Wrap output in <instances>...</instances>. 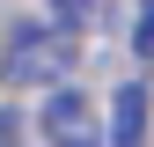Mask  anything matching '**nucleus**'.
<instances>
[{
  "label": "nucleus",
  "instance_id": "7ed1b4c3",
  "mask_svg": "<svg viewBox=\"0 0 154 147\" xmlns=\"http://www.w3.org/2000/svg\"><path fill=\"white\" fill-rule=\"evenodd\" d=\"M110 147H147V88L140 81L118 88V103H110Z\"/></svg>",
  "mask_w": 154,
  "mask_h": 147
},
{
  "label": "nucleus",
  "instance_id": "20e7f679",
  "mask_svg": "<svg viewBox=\"0 0 154 147\" xmlns=\"http://www.w3.org/2000/svg\"><path fill=\"white\" fill-rule=\"evenodd\" d=\"M51 15H59V30H95L103 22V0H51Z\"/></svg>",
  "mask_w": 154,
  "mask_h": 147
},
{
  "label": "nucleus",
  "instance_id": "423d86ee",
  "mask_svg": "<svg viewBox=\"0 0 154 147\" xmlns=\"http://www.w3.org/2000/svg\"><path fill=\"white\" fill-rule=\"evenodd\" d=\"M15 133H22V125H15V110H0V147H15Z\"/></svg>",
  "mask_w": 154,
  "mask_h": 147
},
{
  "label": "nucleus",
  "instance_id": "f03ea898",
  "mask_svg": "<svg viewBox=\"0 0 154 147\" xmlns=\"http://www.w3.org/2000/svg\"><path fill=\"white\" fill-rule=\"evenodd\" d=\"M37 125H44L51 147H103V125H95L88 96H73V88H51V103L37 110Z\"/></svg>",
  "mask_w": 154,
  "mask_h": 147
},
{
  "label": "nucleus",
  "instance_id": "39448f33",
  "mask_svg": "<svg viewBox=\"0 0 154 147\" xmlns=\"http://www.w3.org/2000/svg\"><path fill=\"white\" fill-rule=\"evenodd\" d=\"M140 52H154V0H140Z\"/></svg>",
  "mask_w": 154,
  "mask_h": 147
},
{
  "label": "nucleus",
  "instance_id": "f257e3e1",
  "mask_svg": "<svg viewBox=\"0 0 154 147\" xmlns=\"http://www.w3.org/2000/svg\"><path fill=\"white\" fill-rule=\"evenodd\" d=\"M73 30H15V44H8V59H0V74H8L15 88H51V81H66L73 74Z\"/></svg>",
  "mask_w": 154,
  "mask_h": 147
}]
</instances>
